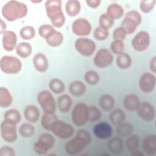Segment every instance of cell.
<instances>
[{"label": "cell", "instance_id": "32", "mask_svg": "<svg viewBox=\"0 0 156 156\" xmlns=\"http://www.w3.org/2000/svg\"><path fill=\"white\" fill-rule=\"evenodd\" d=\"M15 51L19 57L26 58L31 55L32 47L31 44L27 42H21L17 44Z\"/></svg>", "mask_w": 156, "mask_h": 156}, {"label": "cell", "instance_id": "49", "mask_svg": "<svg viewBox=\"0 0 156 156\" xmlns=\"http://www.w3.org/2000/svg\"><path fill=\"white\" fill-rule=\"evenodd\" d=\"M76 136H78L82 138H83V140H85L88 144H90L91 141V136L90 134V133L86 130L85 129H79L77 131Z\"/></svg>", "mask_w": 156, "mask_h": 156}, {"label": "cell", "instance_id": "53", "mask_svg": "<svg viewBox=\"0 0 156 156\" xmlns=\"http://www.w3.org/2000/svg\"><path fill=\"white\" fill-rule=\"evenodd\" d=\"M0 27H1V31H0L1 34H2L3 32H4L5 30H6V28H7L6 23L2 18L0 19Z\"/></svg>", "mask_w": 156, "mask_h": 156}, {"label": "cell", "instance_id": "23", "mask_svg": "<svg viewBox=\"0 0 156 156\" xmlns=\"http://www.w3.org/2000/svg\"><path fill=\"white\" fill-rule=\"evenodd\" d=\"M140 104V99L138 96L135 94H127L123 100L124 107L128 111H136Z\"/></svg>", "mask_w": 156, "mask_h": 156}, {"label": "cell", "instance_id": "28", "mask_svg": "<svg viewBox=\"0 0 156 156\" xmlns=\"http://www.w3.org/2000/svg\"><path fill=\"white\" fill-rule=\"evenodd\" d=\"M68 90L70 94L73 96H81L85 93L86 85L82 81L75 80L70 83Z\"/></svg>", "mask_w": 156, "mask_h": 156}, {"label": "cell", "instance_id": "2", "mask_svg": "<svg viewBox=\"0 0 156 156\" xmlns=\"http://www.w3.org/2000/svg\"><path fill=\"white\" fill-rule=\"evenodd\" d=\"M44 7L47 16L50 19L54 27L60 28L65 23V16L62 10V2L60 0H47Z\"/></svg>", "mask_w": 156, "mask_h": 156}, {"label": "cell", "instance_id": "41", "mask_svg": "<svg viewBox=\"0 0 156 156\" xmlns=\"http://www.w3.org/2000/svg\"><path fill=\"white\" fill-rule=\"evenodd\" d=\"M4 119L12 121L16 124H18L21 119V116L20 112L15 108H10L7 110L4 113Z\"/></svg>", "mask_w": 156, "mask_h": 156}, {"label": "cell", "instance_id": "42", "mask_svg": "<svg viewBox=\"0 0 156 156\" xmlns=\"http://www.w3.org/2000/svg\"><path fill=\"white\" fill-rule=\"evenodd\" d=\"M102 113L99 108L94 105L88 106V121L94 122L101 119Z\"/></svg>", "mask_w": 156, "mask_h": 156}, {"label": "cell", "instance_id": "40", "mask_svg": "<svg viewBox=\"0 0 156 156\" xmlns=\"http://www.w3.org/2000/svg\"><path fill=\"white\" fill-rule=\"evenodd\" d=\"M84 79L85 82L90 85H97L100 80L99 74L94 70H89L85 73Z\"/></svg>", "mask_w": 156, "mask_h": 156}, {"label": "cell", "instance_id": "24", "mask_svg": "<svg viewBox=\"0 0 156 156\" xmlns=\"http://www.w3.org/2000/svg\"><path fill=\"white\" fill-rule=\"evenodd\" d=\"M108 149L114 154H119L124 149V141L120 136H114L111 138L107 144Z\"/></svg>", "mask_w": 156, "mask_h": 156}, {"label": "cell", "instance_id": "37", "mask_svg": "<svg viewBox=\"0 0 156 156\" xmlns=\"http://www.w3.org/2000/svg\"><path fill=\"white\" fill-rule=\"evenodd\" d=\"M125 119L126 114L120 108L114 110L109 115V119L110 122L115 126L124 122Z\"/></svg>", "mask_w": 156, "mask_h": 156}, {"label": "cell", "instance_id": "51", "mask_svg": "<svg viewBox=\"0 0 156 156\" xmlns=\"http://www.w3.org/2000/svg\"><path fill=\"white\" fill-rule=\"evenodd\" d=\"M85 2L87 5L90 7L92 9H95L100 5L102 1L101 0H86Z\"/></svg>", "mask_w": 156, "mask_h": 156}, {"label": "cell", "instance_id": "31", "mask_svg": "<svg viewBox=\"0 0 156 156\" xmlns=\"http://www.w3.org/2000/svg\"><path fill=\"white\" fill-rule=\"evenodd\" d=\"M115 132L118 136L121 138L128 137L133 132V126L129 122H122L116 125Z\"/></svg>", "mask_w": 156, "mask_h": 156}, {"label": "cell", "instance_id": "9", "mask_svg": "<svg viewBox=\"0 0 156 156\" xmlns=\"http://www.w3.org/2000/svg\"><path fill=\"white\" fill-rule=\"evenodd\" d=\"M74 47L80 55L85 57L91 56L96 48L94 41L85 37H80L77 39L74 43Z\"/></svg>", "mask_w": 156, "mask_h": 156}, {"label": "cell", "instance_id": "27", "mask_svg": "<svg viewBox=\"0 0 156 156\" xmlns=\"http://www.w3.org/2000/svg\"><path fill=\"white\" fill-rule=\"evenodd\" d=\"M57 120L58 118L55 113H44L41 118V124L44 130L51 131L53 125Z\"/></svg>", "mask_w": 156, "mask_h": 156}, {"label": "cell", "instance_id": "46", "mask_svg": "<svg viewBox=\"0 0 156 156\" xmlns=\"http://www.w3.org/2000/svg\"><path fill=\"white\" fill-rule=\"evenodd\" d=\"M155 0H143L140 2V9L144 13H148L151 12L155 5Z\"/></svg>", "mask_w": 156, "mask_h": 156}, {"label": "cell", "instance_id": "35", "mask_svg": "<svg viewBox=\"0 0 156 156\" xmlns=\"http://www.w3.org/2000/svg\"><path fill=\"white\" fill-rule=\"evenodd\" d=\"M45 40L49 46L51 47H58L61 45L63 41V35L60 32L55 30Z\"/></svg>", "mask_w": 156, "mask_h": 156}, {"label": "cell", "instance_id": "21", "mask_svg": "<svg viewBox=\"0 0 156 156\" xmlns=\"http://www.w3.org/2000/svg\"><path fill=\"white\" fill-rule=\"evenodd\" d=\"M143 151L148 155L156 154V135L154 134L146 136L142 141Z\"/></svg>", "mask_w": 156, "mask_h": 156}, {"label": "cell", "instance_id": "8", "mask_svg": "<svg viewBox=\"0 0 156 156\" xmlns=\"http://www.w3.org/2000/svg\"><path fill=\"white\" fill-rule=\"evenodd\" d=\"M51 132L58 138L65 140L73 136L74 129L71 124L58 119L53 125Z\"/></svg>", "mask_w": 156, "mask_h": 156}, {"label": "cell", "instance_id": "16", "mask_svg": "<svg viewBox=\"0 0 156 156\" xmlns=\"http://www.w3.org/2000/svg\"><path fill=\"white\" fill-rule=\"evenodd\" d=\"M155 76L151 73H144L140 77L138 85L140 89L144 93L152 92L155 87Z\"/></svg>", "mask_w": 156, "mask_h": 156}, {"label": "cell", "instance_id": "22", "mask_svg": "<svg viewBox=\"0 0 156 156\" xmlns=\"http://www.w3.org/2000/svg\"><path fill=\"white\" fill-rule=\"evenodd\" d=\"M23 113L26 119L30 123L37 122L40 118L39 109L35 105L30 104L27 105L24 108Z\"/></svg>", "mask_w": 156, "mask_h": 156}, {"label": "cell", "instance_id": "54", "mask_svg": "<svg viewBox=\"0 0 156 156\" xmlns=\"http://www.w3.org/2000/svg\"><path fill=\"white\" fill-rule=\"evenodd\" d=\"M32 2L34 3V4H36V3H40V2H41L42 1L40 0V1H31Z\"/></svg>", "mask_w": 156, "mask_h": 156}, {"label": "cell", "instance_id": "19", "mask_svg": "<svg viewBox=\"0 0 156 156\" xmlns=\"http://www.w3.org/2000/svg\"><path fill=\"white\" fill-rule=\"evenodd\" d=\"M126 146L131 155L141 156L144 154L140 151V138L138 135H132L127 137Z\"/></svg>", "mask_w": 156, "mask_h": 156}, {"label": "cell", "instance_id": "39", "mask_svg": "<svg viewBox=\"0 0 156 156\" xmlns=\"http://www.w3.org/2000/svg\"><path fill=\"white\" fill-rule=\"evenodd\" d=\"M20 37L24 40H30L34 38L35 36V28L29 25L24 26L20 30Z\"/></svg>", "mask_w": 156, "mask_h": 156}, {"label": "cell", "instance_id": "38", "mask_svg": "<svg viewBox=\"0 0 156 156\" xmlns=\"http://www.w3.org/2000/svg\"><path fill=\"white\" fill-rule=\"evenodd\" d=\"M18 132L22 137L30 138L35 133V128L30 122H24L20 126Z\"/></svg>", "mask_w": 156, "mask_h": 156}, {"label": "cell", "instance_id": "33", "mask_svg": "<svg viewBox=\"0 0 156 156\" xmlns=\"http://www.w3.org/2000/svg\"><path fill=\"white\" fill-rule=\"evenodd\" d=\"M13 102V97L9 90L5 87L0 88V106L6 108L10 106Z\"/></svg>", "mask_w": 156, "mask_h": 156}, {"label": "cell", "instance_id": "45", "mask_svg": "<svg viewBox=\"0 0 156 156\" xmlns=\"http://www.w3.org/2000/svg\"><path fill=\"white\" fill-rule=\"evenodd\" d=\"M98 22L99 24V26L106 29L112 27L114 24V20L110 18L105 13L101 15Z\"/></svg>", "mask_w": 156, "mask_h": 156}, {"label": "cell", "instance_id": "48", "mask_svg": "<svg viewBox=\"0 0 156 156\" xmlns=\"http://www.w3.org/2000/svg\"><path fill=\"white\" fill-rule=\"evenodd\" d=\"M112 35L113 40L123 41L126 37L127 33L122 27L119 26L114 30Z\"/></svg>", "mask_w": 156, "mask_h": 156}, {"label": "cell", "instance_id": "4", "mask_svg": "<svg viewBox=\"0 0 156 156\" xmlns=\"http://www.w3.org/2000/svg\"><path fill=\"white\" fill-rule=\"evenodd\" d=\"M55 144V138L49 133L40 135L37 142L34 144V150L38 155H45Z\"/></svg>", "mask_w": 156, "mask_h": 156}, {"label": "cell", "instance_id": "34", "mask_svg": "<svg viewBox=\"0 0 156 156\" xmlns=\"http://www.w3.org/2000/svg\"><path fill=\"white\" fill-rule=\"evenodd\" d=\"M116 63L119 68L121 69H127L132 65V58L129 54L123 52L117 55Z\"/></svg>", "mask_w": 156, "mask_h": 156}, {"label": "cell", "instance_id": "6", "mask_svg": "<svg viewBox=\"0 0 156 156\" xmlns=\"http://www.w3.org/2000/svg\"><path fill=\"white\" fill-rule=\"evenodd\" d=\"M88 106L83 102L76 104L71 112V119L77 126H83L88 122Z\"/></svg>", "mask_w": 156, "mask_h": 156}, {"label": "cell", "instance_id": "1", "mask_svg": "<svg viewBox=\"0 0 156 156\" xmlns=\"http://www.w3.org/2000/svg\"><path fill=\"white\" fill-rule=\"evenodd\" d=\"M27 12L28 9L26 4L15 0L8 1L2 6L1 10L2 16L10 22L25 17Z\"/></svg>", "mask_w": 156, "mask_h": 156}, {"label": "cell", "instance_id": "29", "mask_svg": "<svg viewBox=\"0 0 156 156\" xmlns=\"http://www.w3.org/2000/svg\"><path fill=\"white\" fill-rule=\"evenodd\" d=\"M99 105L103 110L110 111L115 106V100L110 94H104L99 99Z\"/></svg>", "mask_w": 156, "mask_h": 156}, {"label": "cell", "instance_id": "14", "mask_svg": "<svg viewBox=\"0 0 156 156\" xmlns=\"http://www.w3.org/2000/svg\"><path fill=\"white\" fill-rule=\"evenodd\" d=\"M138 116L146 122L152 121L155 117L154 107L148 102H142L136 110Z\"/></svg>", "mask_w": 156, "mask_h": 156}, {"label": "cell", "instance_id": "44", "mask_svg": "<svg viewBox=\"0 0 156 156\" xmlns=\"http://www.w3.org/2000/svg\"><path fill=\"white\" fill-rule=\"evenodd\" d=\"M109 35L108 29L102 28L100 26L96 27L93 31V36L94 38L98 41H103L106 40Z\"/></svg>", "mask_w": 156, "mask_h": 156}, {"label": "cell", "instance_id": "18", "mask_svg": "<svg viewBox=\"0 0 156 156\" xmlns=\"http://www.w3.org/2000/svg\"><path fill=\"white\" fill-rule=\"evenodd\" d=\"M2 45L4 49L10 52L14 50L17 46V36L12 30H5L2 34Z\"/></svg>", "mask_w": 156, "mask_h": 156}, {"label": "cell", "instance_id": "50", "mask_svg": "<svg viewBox=\"0 0 156 156\" xmlns=\"http://www.w3.org/2000/svg\"><path fill=\"white\" fill-rule=\"evenodd\" d=\"M15 150L10 146H3L0 149V156H15Z\"/></svg>", "mask_w": 156, "mask_h": 156}, {"label": "cell", "instance_id": "10", "mask_svg": "<svg viewBox=\"0 0 156 156\" xmlns=\"http://www.w3.org/2000/svg\"><path fill=\"white\" fill-rule=\"evenodd\" d=\"M113 61V55L107 48H101L96 53L93 63L94 65L99 68H104L110 66Z\"/></svg>", "mask_w": 156, "mask_h": 156}, {"label": "cell", "instance_id": "3", "mask_svg": "<svg viewBox=\"0 0 156 156\" xmlns=\"http://www.w3.org/2000/svg\"><path fill=\"white\" fill-rule=\"evenodd\" d=\"M22 62L16 57L4 55L0 60V69L6 74H16L22 69Z\"/></svg>", "mask_w": 156, "mask_h": 156}, {"label": "cell", "instance_id": "52", "mask_svg": "<svg viewBox=\"0 0 156 156\" xmlns=\"http://www.w3.org/2000/svg\"><path fill=\"white\" fill-rule=\"evenodd\" d=\"M149 69L152 73H156V56L151 58L149 62Z\"/></svg>", "mask_w": 156, "mask_h": 156}, {"label": "cell", "instance_id": "47", "mask_svg": "<svg viewBox=\"0 0 156 156\" xmlns=\"http://www.w3.org/2000/svg\"><path fill=\"white\" fill-rule=\"evenodd\" d=\"M110 49L112 52L117 55L124 52V44L123 41L113 40L110 44Z\"/></svg>", "mask_w": 156, "mask_h": 156}, {"label": "cell", "instance_id": "26", "mask_svg": "<svg viewBox=\"0 0 156 156\" xmlns=\"http://www.w3.org/2000/svg\"><path fill=\"white\" fill-rule=\"evenodd\" d=\"M105 13L113 20H117L121 18L124 15V9L117 3H112L107 7Z\"/></svg>", "mask_w": 156, "mask_h": 156}, {"label": "cell", "instance_id": "15", "mask_svg": "<svg viewBox=\"0 0 156 156\" xmlns=\"http://www.w3.org/2000/svg\"><path fill=\"white\" fill-rule=\"evenodd\" d=\"M141 22L137 15L132 13H126L121 23V26L124 29L127 35H130L135 31L136 27L141 24Z\"/></svg>", "mask_w": 156, "mask_h": 156}, {"label": "cell", "instance_id": "17", "mask_svg": "<svg viewBox=\"0 0 156 156\" xmlns=\"http://www.w3.org/2000/svg\"><path fill=\"white\" fill-rule=\"evenodd\" d=\"M93 133L98 138L107 140L112 137L113 128L108 122H99L94 126Z\"/></svg>", "mask_w": 156, "mask_h": 156}, {"label": "cell", "instance_id": "30", "mask_svg": "<svg viewBox=\"0 0 156 156\" xmlns=\"http://www.w3.org/2000/svg\"><path fill=\"white\" fill-rule=\"evenodd\" d=\"M81 10L80 2L77 0H69L65 4V11L67 15L73 17L78 15Z\"/></svg>", "mask_w": 156, "mask_h": 156}, {"label": "cell", "instance_id": "11", "mask_svg": "<svg viewBox=\"0 0 156 156\" xmlns=\"http://www.w3.org/2000/svg\"><path fill=\"white\" fill-rule=\"evenodd\" d=\"M149 34L144 30L140 31L132 38L131 45L133 49L138 52H142L147 49L150 44Z\"/></svg>", "mask_w": 156, "mask_h": 156}, {"label": "cell", "instance_id": "20", "mask_svg": "<svg viewBox=\"0 0 156 156\" xmlns=\"http://www.w3.org/2000/svg\"><path fill=\"white\" fill-rule=\"evenodd\" d=\"M32 63L34 68L40 73L46 72L49 68L47 57L43 53H37L33 57Z\"/></svg>", "mask_w": 156, "mask_h": 156}, {"label": "cell", "instance_id": "12", "mask_svg": "<svg viewBox=\"0 0 156 156\" xmlns=\"http://www.w3.org/2000/svg\"><path fill=\"white\" fill-rule=\"evenodd\" d=\"M71 29L74 35L83 37L90 35L92 27L88 20L79 18L73 21L71 26Z\"/></svg>", "mask_w": 156, "mask_h": 156}, {"label": "cell", "instance_id": "36", "mask_svg": "<svg viewBox=\"0 0 156 156\" xmlns=\"http://www.w3.org/2000/svg\"><path fill=\"white\" fill-rule=\"evenodd\" d=\"M49 88L50 90L54 94H58L62 93L65 89L64 82L57 78L51 79L49 83Z\"/></svg>", "mask_w": 156, "mask_h": 156}, {"label": "cell", "instance_id": "5", "mask_svg": "<svg viewBox=\"0 0 156 156\" xmlns=\"http://www.w3.org/2000/svg\"><path fill=\"white\" fill-rule=\"evenodd\" d=\"M37 100L44 113H55L57 104L49 91L46 90L40 91L37 94Z\"/></svg>", "mask_w": 156, "mask_h": 156}, {"label": "cell", "instance_id": "25", "mask_svg": "<svg viewBox=\"0 0 156 156\" xmlns=\"http://www.w3.org/2000/svg\"><path fill=\"white\" fill-rule=\"evenodd\" d=\"M72 104V99L71 96L67 94H62L57 98V105L58 110L62 113H65L68 112L71 108Z\"/></svg>", "mask_w": 156, "mask_h": 156}, {"label": "cell", "instance_id": "43", "mask_svg": "<svg viewBox=\"0 0 156 156\" xmlns=\"http://www.w3.org/2000/svg\"><path fill=\"white\" fill-rule=\"evenodd\" d=\"M55 29L54 27L50 24H44L41 25L38 28V34L40 37L46 40L48 38L54 31Z\"/></svg>", "mask_w": 156, "mask_h": 156}, {"label": "cell", "instance_id": "13", "mask_svg": "<svg viewBox=\"0 0 156 156\" xmlns=\"http://www.w3.org/2000/svg\"><path fill=\"white\" fill-rule=\"evenodd\" d=\"M88 145L83 138L76 136L67 142L65 144V151L69 155H74L84 151Z\"/></svg>", "mask_w": 156, "mask_h": 156}, {"label": "cell", "instance_id": "7", "mask_svg": "<svg viewBox=\"0 0 156 156\" xmlns=\"http://www.w3.org/2000/svg\"><path fill=\"white\" fill-rule=\"evenodd\" d=\"M16 125L15 122L4 119L1 123V135L7 143H13L18 138Z\"/></svg>", "mask_w": 156, "mask_h": 156}]
</instances>
